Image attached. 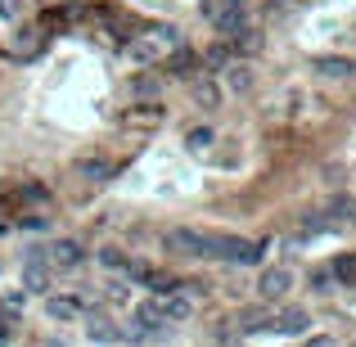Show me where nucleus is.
<instances>
[{"label":"nucleus","instance_id":"obj_25","mask_svg":"<svg viewBox=\"0 0 356 347\" xmlns=\"http://www.w3.org/2000/svg\"><path fill=\"white\" fill-rule=\"evenodd\" d=\"M334 280L352 284V280H356V257H339V261H334Z\"/></svg>","mask_w":356,"mask_h":347},{"label":"nucleus","instance_id":"obj_18","mask_svg":"<svg viewBox=\"0 0 356 347\" xmlns=\"http://www.w3.org/2000/svg\"><path fill=\"white\" fill-rule=\"evenodd\" d=\"M194 104H199V108H217L221 104V86H217V81H208V77L194 81Z\"/></svg>","mask_w":356,"mask_h":347},{"label":"nucleus","instance_id":"obj_24","mask_svg":"<svg viewBox=\"0 0 356 347\" xmlns=\"http://www.w3.org/2000/svg\"><path fill=\"white\" fill-rule=\"evenodd\" d=\"M99 261H104L108 271H127L131 266V257H127V252H118V248H104V252H99Z\"/></svg>","mask_w":356,"mask_h":347},{"label":"nucleus","instance_id":"obj_31","mask_svg":"<svg viewBox=\"0 0 356 347\" xmlns=\"http://www.w3.org/2000/svg\"><path fill=\"white\" fill-rule=\"evenodd\" d=\"M307 347H339V343H334L330 334H316V339H307Z\"/></svg>","mask_w":356,"mask_h":347},{"label":"nucleus","instance_id":"obj_28","mask_svg":"<svg viewBox=\"0 0 356 347\" xmlns=\"http://www.w3.org/2000/svg\"><path fill=\"white\" fill-rule=\"evenodd\" d=\"M325 284H334V266H330V271H325V266H321V271H312V289H316V293H330Z\"/></svg>","mask_w":356,"mask_h":347},{"label":"nucleus","instance_id":"obj_9","mask_svg":"<svg viewBox=\"0 0 356 347\" xmlns=\"http://www.w3.org/2000/svg\"><path fill=\"white\" fill-rule=\"evenodd\" d=\"M50 280H54V266H50V257H41V261H27L23 266V289H32V293H41V289H50Z\"/></svg>","mask_w":356,"mask_h":347},{"label":"nucleus","instance_id":"obj_7","mask_svg":"<svg viewBox=\"0 0 356 347\" xmlns=\"http://www.w3.org/2000/svg\"><path fill=\"white\" fill-rule=\"evenodd\" d=\"M163 63H167V72H172V77H181V81L190 77V81H194V77H199V63H203V59L190 50V45H176V50L167 54Z\"/></svg>","mask_w":356,"mask_h":347},{"label":"nucleus","instance_id":"obj_2","mask_svg":"<svg viewBox=\"0 0 356 347\" xmlns=\"http://www.w3.org/2000/svg\"><path fill=\"white\" fill-rule=\"evenodd\" d=\"M266 243L261 239H243V234H217V257L235 261V266H257Z\"/></svg>","mask_w":356,"mask_h":347},{"label":"nucleus","instance_id":"obj_14","mask_svg":"<svg viewBox=\"0 0 356 347\" xmlns=\"http://www.w3.org/2000/svg\"><path fill=\"white\" fill-rule=\"evenodd\" d=\"M136 325H140V334H158V330H167V316H163V302H140L136 307Z\"/></svg>","mask_w":356,"mask_h":347},{"label":"nucleus","instance_id":"obj_32","mask_svg":"<svg viewBox=\"0 0 356 347\" xmlns=\"http://www.w3.org/2000/svg\"><path fill=\"white\" fill-rule=\"evenodd\" d=\"M9 339H14V325H9V316H5V321H0V343H9Z\"/></svg>","mask_w":356,"mask_h":347},{"label":"nucleus","instance_id":"obj_1","mask_svg":"<svg viewBox=\"0 0 356 347\" xmlns=\"http://www.w3.org/2000/svg\"><path fill=\"white\" fill-rule=\"evenodd\" d=\"M167 252H176V257H217V234L208 230H190V226H172L163 234Z\"/></svg>","mask_w":356,"mask_h":347},{"label":"nucleus","instance_id":"obj_12","mask_svg":"<svg viewBox=\"0 0 356 347\" xmlns=\"http://www.w3.org/2000/svg\"><path fill=\"white\" fill-rule=\"evenodd\" d=\"M72 18H81V5H77V0H72V5H59V9H45V14H41V27H45V32H63Z\"/></svg>","mask_w":356,"mask_h":347},{"label":"nucleus","instance_id":"obj_15","mask_svg":"<svg viewBox=\"0 0 356 347\" xmlns=\"http://www.w3.org/2000/svg\"><path fill=\"white\" fill-rule=\"evenodd\" d=\"M90 339L95 343H122V339H131V330H122L118 321H108V316H99V321H90Z\"/></svg>","mask_w":356,"mask_h":347},{"label":"nucleus","instance_id":"obj_30","mask_svg":"<svg viewBox=\"0 0 356 347\" xmlns=\"http://www.w3.org/2000/svg\"><path fill=\"white\" fill-rule=\"evenodd\" d=\"M0 18H5V23H18V0H0Z\"/></svg>","mask_w":356,"mask_h":347},{"label":"nucleus","instance_id":"obj_21","mask_svg":"<svg viewBox=\"0 0 356 347\" xmlns=\"http://www.w3.org/2000/svg\"><path fill=\"white\" fill-rule=\"evenodd\" d=\"M226 77H230V90H239V95L252 86V68H248V63H230Z\"/></svg>","mask_w":356,"mask_h":347},{"label":"nucleus","instance_id":"obj_6","mask_svg":"<svg viewBox=\"0 0 356 347\" xmlns=\"http://www.w3.org/2000/svg\"><path fill=\"white\" fill-rule=\"evenodd\" d=\"M72 172H77V181H90V185L113 181V163H108V158H95V154L77 158V163H72Z\"/></svg>","mask_w":356,"mask_h":347},{"label":"nucleus","instance_id":"obj_8","mask_svg":"<svg viewBox=\"0 0 356 347\" xmlns=\"http://www.w3.org/2000/svg\"><path fill=\"white\" fill-rule=\"evenodd\" d=\"M45 257H50V266H59V271H77L86 252H81V243H72V239H59L50 252H45Z\"/></svg>","mask_w":356,"mask_h":347},{"label":"nucleus","instance_id":"obj_3","mask_svg":"<svg viewBox=\"0 0 356 347\" xmlns=\"http://www.w3.org/2000/svg\"><path fill=\"white\" fill-rule=\"evenodd\" d=\"M208 18H212V27H217V32H221V36L230 41V36H235L239 27L248 23V9H239L235 0H217V5L208 9Z\"/></svg>","mask_w":356,"mask_h":347},{"label":"nucleus","instance_id":"obj_23","mask_svg":"<svg viewBox=\"0 0 356 347\" xmlns=\"http://www.w3.org/2000/svg\"><path fill=\"white\" fill-rule=\"evenodd\" d=\"M330 212H334V217H339V221H352L356 203L348 199V194H334V199H330Z\"/></svg>","mask_w":356,"mask_h":347},{"label":"nucleus","instance_id":"obj_10","mask_svg":"<svg viewBox=\"0 0 356 347\" xmlns=\"http://www.w3.org/2000/svg\"><path fill=\"white\" fill-rule=\"evenodd\" d=\"M36 54H41V32H32V27H23V32L14 36V45H9V59L27 63V59H36Z\"/></svg>","mask_w":356,"mask_h":347},{"label":"nucleus","instance_id":"obj_5","mask_svg":"<svg viewBox=\"0 0 356 347\" xmlns=\"http://www.w3.org/2000/svg\"><path fill=\"white\" fill-rule=\"evenodd\" d=\"M81 312H86V298H77V293H50L45 298V316L50 321H77Z\"/></svg>","mask_w":356,"mask_h":347},{"label":"nucleus","instance_id":"obj_4","mask_svg":"<svg viewBox=\"0 0 356 347\" xmlns=\"http://www.w3.org/2000/svg\"><path fill=\"white\" fill-rule=\"evenodd\" d=\"M289 289H293V271H284V266H266V271L257 275L261 302H275V298H284Z\"/></svg>","mask_w":356,"mask_h":347},{"label":"nucleus","instance_id":"obj_19","mask_svg":"<svg viewBox=\"0 0 356 347\" xmlns=\"http://www.w3.org/2000/svg\"><path fill=\"white\" fill-rule=\"evenodd\" d=\"M230 54H235V45H230V41L221 45V41H217L208 54H203V68H208V72H221V68H230Z\"/></svg>","mask_w":356,"mask_h":347},{"label":"nucleus","instance_id":"obj_34","mask_svg":"<svg viewBox=\"0 0 356 347\" xmlns=\"http://www.w3.org/2000/svg\"><path fill=\"white\" fill-rule=\"evenodd\" d=\"M235 5H239V9H248V0H235Z\"/></svg>","mask_w":356,"mask_h":347},{"label":"nucleus","instance_id":"obj_26","mask_svg":"<svg viewBox=\"0 0 356 347\" xmlns=\"http://www.w3.org/2000/svg\"><path fill=\"white\" fill-rule=\"evenodd\" d=\"M185 145H190V149H199V154H203V149L212 145V131H208V127H194L190 136H185Z\"/></svg>","mask_w":356,"mask_h":347},{"label":"nucleus","instance_id":"obj_27","mask_svg":"<svg viewBox=\"0 0 356 347\" xmlns=\"http://www.w3.org/2000/svg\"><path fill=\"white\" fill-rule=\"evenodd\" d=\"M131 54H136L140 63H154L158 59V45L154 41H136V45H131Z\"/></svg>","mask_w":356,"mask_h":347},{"label":"nucleus","instance_id":"obj_29","mask_svg":"<svg viewBox=\"0 0 356 347\" xmlns=\"http://www.w3.org/2000/svg\"><path fill=\"white\" fill-rule=\"evenodd\" d=\"M18 226H23V230H45V226H50V217H41V212H23Z\"/></svg>","mask_w":356,"mask_h":347},{"label":"nucleus","instance_id":"obj_16","mask_svg":"<svg viewBox=\"0 0 356 347\" xmlns=\"http://www.w3.org/2000/svg\"><path fill=\"white\" fill-rule=\"evenodd\" d=\"M270 321H275V316H270V307H266V302H257V307H248V312L239 316V330L257 334V330H270Z\"/></svg>","mask_w":356,"mask_h":347},{"label":"nucleus","instance_id":"obj_13","mask_svg":"<svg viewBox=\"0 0 356 347\" xmlns=\"http://www.w3.org/2000/svg\"><path fill=\"white\" fill-rule=\"evenodd\" d=\"M158 302H163V316H167V325H181V321H190V312H194V302H190L185 293H163Z\"/></svg>","mask_w":356,"mask_h":347},{"label":"nucleus","instance_id":"obj_20","mask_svg":"<svg viewBox=\"0 0 356 347\" xmlns=\"http://www.w3.org/2000/svg\"><path fill=\"white\" fill-rule=\"evenodd\" d=\"M131 95H136V99H158V95H163V81H158V77H136V81H131Z\"/></svg>","mask_w":356,"mask_h":347},{"label":"nucleus","instance_id":"obj_17","mask_svg":"<svg viewBox=\"0 0 356 347\" xmlns=\"http://www.w3.org/2000/svg\"><path fill=\"white\" fill-rule=\"evenodd\" d=\"M9 203H27V208H32V203H50V190H45L41 181H23V185L14 190V199H9Z\"/></svg>","mask_w":356,"mask_h":347},{"label":"nucleus","instance_id":"obj_11","mask_svg":"<svg viewBox=\"0 0 356 347\" xmlns=\"http://www.w3.org/2000/svg\"><path fill=\"white\" fill-rule=\"evenodd\" d=\"M307 325H312V316H307L302 307H289V312H280L275 321H270V330H280V334L293 339V334H307Z\"/></svg>","mask_w":356,"mask_h":347},{"label":"nucleus","instance_id":"obj_33","mask_svg":"<svg viewBox=\"0 0 356 347\" xmlns=\"http://www.w3.org/2000/svg\"><path fill=\"white\" fill-rule=\"evenodd\" d=\"M270 5H293V0H270Z\"/></svg>","mask_w":356,"mask_h":347},{"label":"nucleus","instance_id":"obj_22","mask_svg":"<svg viewBox=\"0 0 356 347\" xmlns=\"http://www.w3.org/2000/svg\"><path fill=\"white\" fill-rule=\"evenodd\" d=\"M316 68H321V77H334V81H343V77L352 72V63H348V59H321Z\"/></svg>","mask_w":356,"mask_h":347}]
</instances>
